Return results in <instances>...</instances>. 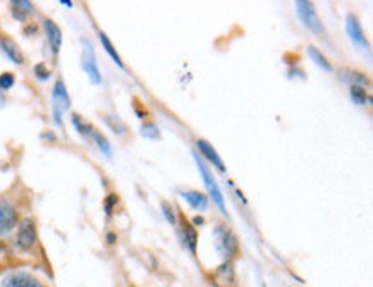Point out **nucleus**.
I'll list each match as a JSON object with an SVG mask.
<instances>
[{
    "mask_svg": "<svg viewBox=\"0 0 373 287\" xmlns=\"http://www.w3.org/2000/svg\"><path fill=\"white\" fill-rule=\"evenodd\" d=\"M141 135H143L145 138H150V140L160 138V133H159V129H157L155 124H145V126L141 128Z\"/></svg>",
    "mask_w": 373,
    "mask_h": 287,
    "instance_id": "b1692460",
    "label": "nucleus"
},
{
    "mask_svg": "<svg viewBox=\"0 0 373 287\" xmlns=\"http://www.w3.org/2000/svg\"><path fill=\"white\" fill-rule=\"evenodd\" d=\"M60 4H62V6H67V7H72V2H67V0H60Z\"/></svg>",
    "mask_w": 373,
    "mask_h": 287,
    "instance_id": "c85d7f7f",
    "label": "nucleus"
},
{
    "mask_svg": "<svg viewBox=\"0 0 373 287\" xmlns=\"http://www.w3.org/2000/svg\"><path fill=\"white\" fill-rule=\"evenodd\" d=\"M181 196L184 198L189 207L198 210V212H205L206 207H208V200H206V196L200 191H186L181 193Z\"/></svg>",
    "mask_w": 373,
    "mask_h": 287,
    "instance_id": "4468645a",
    "label": "nucleus"
},
{
    "mask_svg": "<svg viewBox=\"0 0 373 287\" xmlns=\"http://www.w3.org/2000/svg\"><path fill=\"white\" fill-rule=\"evenodd\" d=\"M212 284L213 287H236V270L230 261H226L213 270Z\"/></svg>",
    "mask_w": 373,
    "mask_h": 287,
    "instance_id": "39448f33",
    "label": "nucleus"
},
{
    "mask_svg": "<svg viewBox=\"0 0 373 287\" xmlns=\"http://www.w3.org/2000/svg\"><path fill=\"white\" fill-rule=\"evenodd\" d=\"M43 30H45L47 40L48 43H50L52 52L57 55L59 54L60 47H62V33H60V28L57 26L52 19H45V21H43Z\"/></svg>",
    "mask_w": 373,
    "mask_h": 287,
    "instance_id": "9d476101",
    "label": "nucleus"
},
{
    "mask_svg": "<svg viewBox=\"0 0 373 287\" xmlns=\"http://www.w3.org/2000/svg\"><path fill=\"white\" fill-rule=\"evenodd\" d=\"M84 50H83V69L88 74V78L93 84H100L102 83V74H100L99 66H96L95 60V52H93L91 43L84 42Z\"/></svg>",
    "mask_w": 373,
    "mask_h": 287,
    "instance_id": "423d86ee",
    "label": "nucleus"
},
{
    "mask_svg": "<svg viewBox=\"0 0 373 287\" xmlns=\"http://www.w3.org/2000/svg\"><path fill=\"white\" fill-rule=\"evenodd\" d=\"M296 11H298V16L299 19H301V23L305 24V28H308L311 33L315 35L323 33V24L320 23L313 4L306 2V0H299V2H296Z\"/></svg>",
    "mask_w": 373,
    "mask_h": 287,
    "instance_id": "f03ea898",
    "label": "nucleus"
},
{
    "mask_svg": "<svg viewBox=\"0 0 373 287\" xmlns=\"http://www.w3.org/2000/svg\"><path fill=\"white\" fill-rule=\"evenodd\" d=\"M193 222H194V224H196V225H201L205 220H204V217H194Z\"/></svg>",
    "mask_w": 373,
    "mask_h": 287,
    "instance_id": "cd10ccee",
    "label": "nucleus"
},
{
    "mask_svg": "<svg viewBox=\"0 0 373 287\" xmlns=\"http://www.w3.org/2000/svg\"><path fill=\"white\" fill-rule=\"evenodd\" d=\"M346 26H347V35H350V38L352 40V42H355L360 48H367L368 47L367 38H364L363 28H362V24H360L358 19H356L355 16H350L346 21Z\"/></svg>",
    "mask_w": 373,
    "mask_h": 287,
    "instance_id": "9b49d317",
    "label": "nucleus"
},
{
    "mask_svg": "<svg viewBox=\"0 0 373 287\" xmlns=\"http://www.w3.org/2000/svg\"><path fill=\"white\" fill-rule=\"evenodd\" d=\"M308 55H310V59L313 60V62L317 64V66L322 67L323 71H327V72H330V71H332L330 62H328V60L325 59V55H323L322 52H320L317 47H313V45L308 47Z\"/></svg>",
    "mask_w": 373,
    "mask_h": 287,
    "instance_id": "dca6fc26",
    "label": "nucleus"
},
{
    "mask_svg": "<svg viewBox=\"0 0 373 287\" xmlns=\"http://www.w3.org/2000/svg\"><path fill=\"white\" fill-rule=\"evenodd\" d=\"M35 74H36V78L42 79V81H45V79L50 78V71L47 69L45 64H36V66H35Z\"/></svg>",
    "mask_w": 373,
    "mask_h": 287,
    "instance_id": "a878e982",
    "label": "nucleus"
},
{
    "mask_svg": "<svg viewBox=\"0 0 373 287\" xmlns=\"http://www.w3.org/2000/svg\"><path fill=\"white\" fill-rule=\"evenodd\" d=\"M116 241V236H113V234H108V242H113Z\"/></svg>",
    "mask_w": 373,
    "mask_h": 287,
    "instance_id": "c756f323",
    "label": "nucleus"
},
{
    "mask_svg": "<svg viewBox=\"0 0 373 287\" xmlns=\"http://www.w3.org/2000/svg\"><path fill=\"white\" fill-rule=\"evenodd\" d=\"M196 145H198V150H200V152H201V155L206 157V160H208V162H212L213 167H217L221 172H224V171H226L224 162H222L221 157H218V153L215 152L213 147L208 143V141H205V140H198V141H196Z\"/></svg>",
    "mask_w": 373,
    "mask_h": 287,
    "instance_id": "f8f14e48",
    "label": "nucleus"
},
{
    "mask_svg": "<svg viewBox=\"0 0 373 287\" xmlns=\"http://www.w3.org/2000/svg\"><path fill=\"white\" fill-rule=\"evenodd\" d=\"M31 11H33V4L31 2H26V0H16V2H12V16L18 21H24Z\"/></svg>",
    "mask_w": 373,
    "mask_h": 287,
    "instance_id": "2eb2a0df",
    "label": "nucleus"
},
{
    "mask_svg": "<svg viewBox=\"0 0 373 287\" xmlns=\"http://www.w3.org/2000/svg\"><path fill=\"white\" fill-rule=\"evenodd\" d=\"M162 210H164V215H165V218H167L169 224L176 225L177 224V218H176V215H174V208L170 207L169 203H165V201H164V203H162Z\"/></svg>",
    "mask_w": 373,
    "mask_h": 287,
    "instance_id": "393cba45",
    "label": "nucleus"
},
{
    "mask_svg": "<svg viewBox=\"0 0 373 287\" xmlns=\"http://www.w3.org/2000/svg\"><path fill=\"white\" fill-rule=\"evenodd\" d=\"M52 100H54V119H55V123L60 126V124H62L60 114L71 107V99H69L66 84H64L62 81H57L55 83L54 93H52Z\"/></svg>",
    "mask_w": 373,
    "mask_h": 287,
    "instance_id": "20e7f679",
    "label": "nucleus"
},
{
    "mask_svg": "<svg viewBox=\"0 0 373 287\" xmlns=\"http://www.w3.org/2000/svg\"><path fill=\"white\" fill-rule=\"evenodd\" d=\"M194 162H196L198 169H200V174H201V179H204V183L206 186V189H208L210 193V198L213 200V203L217 205L218 208H221V212L224 213V215H227V208H226V201H224V196H222V191L221 188H218L217 181H215L213 174L208 171V167L204 164V162L200 160V157L194 155Z\"/></svg>",
    "mask_w": 373,
    "mask_h": 287,
    "instance_id": "f257e3e1",
    "label": "nucleus"
},
{
    "mask_svg": "<svg viewBox=\"0 0 373 287\" xmlns=\"http://www.w3.org/2000/svg\"><path fill=\"white\" fill-rule=\"evenodd\" d=\"M182 230H184V242H186V246H188L189 252H191V253L194 254V253H196V242H198L196 230H194L193 225H189L188 222H186L184 227H182Z\"/></svg>",
    "mask_w": 373,
    "mask_h": 287,
    "instance_id": "f3484780",
    "label": "nucleus"
},
{
    "mask_svg": "<svg viewBox=\"0 0 373 287\" xmlns=\"http://www.w3.org/2000/svg\"><path fill=\"white\" fill-rule=\"evenodd\" d=\"M350 93H351L352 102H355L356 105H364V103H367V100H368L367 91H364V88L360 86V84H352Z\"/></svg>",
    "mask_w": 373,
    "mask_h": 287,
    "instance_id": "aec40b11",
    "label": "nucleus"
},
{
    "mask_svg": "<svg viewBox=\"0 0 373 287\" xmlns=\"http://www.w3.org/2000/svg\"><path fill=\"white\" fill-rule=\"evenodd\" d=\"M71 120H72V124H74L76 131H78L81 136H91V133L95 131V129H93L88 123H84V120L81 119V117H79L78 114L72 116Z\"/></svg>",
    "mask_w": 373,
    "mask_h": 287,
    "instance_id": "6ab92c4d",
    "label": "nucleus"
},
{
    "mask_svg": "<svg viewBox=\"0 0 373 287\" xmlns=\"http://www.w3.org/2000/svg\"><path fill=\"white\" fill-rule=\"evenodd\" d=\"M91 138L95 140V143L99 145V148L102 150V152L105 153V155H107V157H111V155H112L111 145H108V141H107V138H105V136L100 135V133L93 131V133H91Z\"/></svg>",
    "mask_w": 373,
    "mask_h": 287,
    "instance_id": "4be33fe9",
    "label": "nucleus"
},
{
    "mask_svg": "<svg viewBox=\"0 0 373 287\" xmlns=\"http://www.w3.org/2000/svg\"><path fill=\"white\" fill-rule=\"evenodd\" d=\"M18 224V212L9 201L0 200V236L7 234Z\"/></svg>",
    "mask_w": 373,
    "mask_h": 287,
    "instance_id": "6e6552de",
    "label": "nucleus"
},
{
    "mask_svg": "<svg viewBox=\"0 0 373 287\" xmlns=\"http://www.w3.org/2000/svg\"><path fill=\"white\" fill-rule=\"evenodd\" d=\"M213 236H215V246H217L218 253H221L224 258H227V260L233 258L234 253L238 252V241L236 237H234V234L230 232L229 229L218 225V227L215 229Z\"/></svg>",
    "mask_w": 373,
    "mask_h": 287,
    "instance_id": "7ed1b4c3",
    "label": "nucleus"
},
{
    "mask_svg": "<svg viewBox=\"0 0 373 287\" xmlns=\"http://www.w3.org/2000/svg\"><path fill=\"white\" fill-rule=\"evenodd\" d=\"M16 242L21 249H31L36 242V229L35 224L31 218H24L19 225L18 230V237H16Z\"/></svg>",
    "mask_w": 373,
    "mask_h": 287,
    "instance_id": "0eeeda50",
    "label": "nucleus"
},
{
    "mask_svg": "<svg viewBox=\"0 0 373 287\" xmlns=\"http://www.w3.org/2000/svg\"><path fill=\"white\" fill-rule=\"evenodd\" d=\"M105 123H107V126L111 128L112 131L116 133V135H124V133H126L124 123H123V120L117 119L116 116H107V117H105Z\"/></svg>",
    "mask_w": 373,
    "mask_h": 287,
    "instance_id": "412c9836",
    "label": "nucleus"
},
{
    "mask_svg": "<svg viewBox=\"0 0 373 287\" xmlns=\"http://www.w3.org/2000/svg\"><path fill=\"white\" fill-rule=\"evenodd\" d=\"M16 83V78L12 72H4V74H0V90H11L12 86H14Z\"/></svg>",
    "mask_w": 373,
    "mask_h": 287,
    "instance_id": "5701e85b",
    "label": "nucleus"
},
{
    "mask_svg": "<svg viewBox=\"0 0 373 287\" xmlns=\"http://www.w3.org/2000/svg\"><path fill=\"white\" fill-rule=\"evenodd\" d=\"M99 36H100V42H102L104 48H105V50H107V54L111 55L113 62H116L117 66H119L121 69H123V67H124L123 60H121V55L117 54V50H116V48H113V45H112V42H111V40H108V36L105 35V33H99Z\"/></svg>",
    "mask_w": 373,
    "mask_h": 287,
    "instance_id": "a211bd4d",
    "label": "nucleus"
},
{
    "mask_svg": "<svg viewBox=\"0 0 373 287\" xmlns=\"http://www.w3.org/2000/svg\"><path fill=\"white\" fill-rule=\"evenodd\" d=\"M0 287H45L38 278L26 272H16L7 276Z\"/></svg>",
    "mask_w": 373,
    "mask_h": 287,
    "instance_id": "1a4fd4ad",
    "label": "nucleus"
},
{
    "mask_svg": "<svg viewBox=\"0 0 373 287\" xmlns=\"http://www.w3.org/2000/svg\"><path fill=\"white\" fill-rule=\"evenodd\" d=\"M0 50L9 57L14 64H23L24 62V55L23 52L19 50V47L12 42L11 38H0Z\"/></svg>",
    "mask_w": 373,
    "mask_h": 287,
    "instance_id": "ddd939ff",
    "label": "nucleus"
},
{
    "mask_svg": "<svg viewBox=\"0 0 373 287\" xmlns=\"http://www.w3.org/2000/svg\"><path fill=\"white\" fill-rule=\"evenodd\" d=\"M117 203V196L116 195H111L107 196V200H105V212H107V215H111L112 210H113V205Z\"/></svg>",
    "mask_w": 373,
    "mask_h": 287,
    "instance_id": "bb28decb",
    "label": "nucleus"
}]
</instances>
